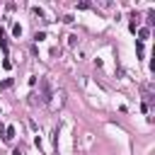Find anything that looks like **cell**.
<instances>
[{"mask_svg": "<svg viewBox=\"0 0 155 155\" xmlns=\"http://www.w3.org/2000/svg\"><path fill=\"white\" fill-rule=\"evenodd\" d=\"M29 104H31V107L41 104V102H39V94H36V92H31V94H29Z\"/></svg>", "mask_w": 155, "mask_h": 155, "instance_id": "5b68a950", "label": "cell"}, {"mask_svg": "<svg viewBox=\"0 0 155 155\" xmlns=\"http://www.w3.org/2000/svg\"><path fill=\"white\" fill-rule=\"evenodd\" d=\"M44 39H46V31H36L34 34V41H44Z\"/></svg>", "mask_w": 155, "mask_h": 155, "instance_id": "30bf717a", "label": "cell"}, {"mask_svg": "<svg viewBox=\"0 0 155 155\" xmlns=\"http://www.w3.org/2000/svg\"><path fill=\"white\" fill-rule=\"evenodd\" d=\"M10 87H12V78H7V80L0 82V90H10Z\"/></svg>", "mask_w": 155, "mask_h": 155, "instance_id": "52a82bcc", "label": "cell"}, {"mask_svg": "<svg viewBox=\"0 0 155 155\" xmlns=\"http://www.w3.org/2000/svg\"><path fill=\"white\" fill-rule=\"evenodd\" d=\"M51 94H53V87H51L48 78H44V80H41V85H39V102H41V104H46V102L51 99Z\"/></svg>", "mask_w": 155, "mask_h": 155, "instance_id": "7a4b0ae2", "label": "cell"}, {"mask_svg": "<svg viewBox=\"0 0 155 155\" xmlns=\"http://www.w3.org/2000/svg\"><path fill=\"white\" fill-rule=\"evenodd\" d=\"M78 41H80L78 34H70V36H68V46H78Z\"/></svg>", "mask_w": 155, "mask_h": 155, "instance_id": "277c9868", "label": "cell"}, {"mask_svg": "<svg viewBox=\"0 0 155 155\" xmlns=\"http://www.w3.org/2000/svg\"><path fill=\"white\" fill-rule=\"evenodd\" d=\"M138 36H140V41H143V39H148V36H150V29H140V31H138Z\"/></svg>", "mask_w": 155, "mask_h": 155, "instance_id": "9c48e42d", "label": "cell"}, {"mask_svg": "<svg viewBox=\"0 0 155 155\" xmlns=\"http://www.w3.org/2000/svg\"><path fill=\"white\" fill-rule=\"evenodd\" d=\"M15 136H17V128H15V126H7V128H5V136H2V138H5L7 143H10V140H15Z\"/></svg>", "mask_w": 155, "mask_h": 155, "instance_id": "3957f363", "label": "cell"}, {"mask_svg": "<svg viewBox=\"0 0 155 155\" xmlns=\"http://www.w3.org/2000/svg\"><path fill=\"white\" fill-rule=\"evenodd\" d=\"M65 104V92L63 90H53V94H51V99L46 102V107L51 109V111H56V109H61Z\"/></svg>", "mask_w": 155, "mask_h": 155, "instance_id": "6da1fadb", "label": "cell"}, {"mask_svg": "<svg viewBox=\"0 0 155 155\" xmlns=\"http://www.w3.org/2000/svg\"><path fill=\"white\" fill-rule=\"evenodd\" d=\"M31 15L39 17V19H44V10H41V7H31Z\"/></svg>", "mask_w": 155, "mask_h": 155, "instance_id": "8992f818", "label": "cell"}, {"mask_svg": "<svg viewBox=\"0 0 155 155\" xmlns=\"http://www.w3.org/2000/svg\"><path fill=\"white\" fill-rule=\"evenodd\" d=\"M12 155H24V148H22V145H17V148H15V153H12Z\"/></svg>", "mask_w": 155, "mask_h": 155, "instance_id": "8fae6325", "label": "cell"}, {"mask_svg": "<svg viewBox=\"0 0 155 155\" xmlns=\"http://www.w3.org/2000/svg\"><path fill=\"white\" fill-rule=\"evenodd\" d=\"M12 34L19 39V36H22V27H19V24H12Z\"/></svg>", "mask_w": 155, "mask_h": 155, "instance_id": "ba28073f", "label": "cell"}]
</instances>
